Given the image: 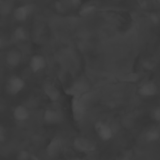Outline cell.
<instances>
[{
	"mask_svg": "<svg viewBox=\"0 0 160 160\" xmlns=\"http://www.w3.org/2000/svg\"><path fill=\"white\" fill-rule=\"evenodd\" d=\"M43 91L46 96L52 101H56L59 98V91L54 84L51 83H46L43 86Z\"/></svg>",
	"mask_w": 160,
	"mask_h": 160,
	"instance_id": "cell-11",
	"label": "cell"
},
{
	"mask_svg": "<svg viewBox=\"0 0 160 160\" xmlns=\"http://www.w3.org/2000/svg\"><path fill=\"white\" fill-rule=\"evenodd\" d=\"M63 144L62 140L58 137H54L48 143L46 148V152L50 158H56L62 152Z\"/></svg>",
	"mask_w": 160,
	"mask_h": 160,
	"instance_id": "cell-4",
	"label": "cell"
},
{
	"mask_svg": "<svg viewBox=\"0 0 160 160\" xmlns=\"http://www.w3.org/2000/svg\"><path fill=\"white\" fill-rule=\"evenodd\" d=\"M71 160H83V159H80V158H74V159H71Z\"/></svg>",
	"mask_w": 160,
	"mask_h": 160,
	"instance_id": "cell-24",
	"label": "cell"
},
{
	"mask_svg": "<svg viewBox=\"0 0 160 160\" xmlns=\"http://www.w3.org/2000/svg\"><path fill=\"white\" fill-rule=\"evenodd\" d=\"M144 139L146 142L151 143L159 141L160 139V132L158 129L151 128L146 131L144 136Z\"/></svg>",
	"mask_w": 160,
	"mask_h": 160,
	"instance_id": "cell-13",
	"label": "cell"
},
{
	"mask_svg": "<svg viewBox=\"0 0 160 160\" xmlns=\"http://www.w3.org/2000/svg\"><path fill=\"white\" fill-rule=\"evenodd\" d=\"M156 2H157L158 4H160V0H158V1H157Z\"/></svg>",
	"mask_w": 160,
	"mask_h": 160,
	"instance_id": "cell-25",
	"label": "cell"
},
{
	"mask_svg": "<svg viewBox=\"0 0 160 160\" xmlns=\"http://www.w3.org/2000/svg\"><path fill=\"white\" fill-rule=\"evenodd\" d=\"M68 5L71 7L78 8L80 6V4H81V2L78 0H71V1H68Z\"/></svg>",
	"mask_w": 160,
	"mask_h": 160,
	"instance_id": "cell-22",
	"label": "cell"
},
{
	"mask_svg": "<svg viewBox=\"0 0 160 160\" xmlns=\"http://www.w3.org/2000/svg\"><path fill=\"white\" fill-rule=\"evenodd\" d=\"M22 60V54L18 49H11L6 56V61L8 66L11 68L17 67Z\"/></svg>",
	"mask_w": 160,
	"mask_h": 160,
	"instance_id": "cell-10",
	"label": "cell"
},
{
	"mask_svg": "<svg viewBox=\"0 0 160 160\" xmlns=\"http://www.w3.org/2000/svg\"><path fill=\"white\" fill-rule=\"evenodd\" d=\"M149 18H150V20L151 21V22L155 24H158L160 21V18H159V15L155 12L151 13L149 15Z\"/></svg>",
	"mask_w": 160,
	"mask_h": 160,
	"instance_id": "cell-19",
	"label": "cell"
},
{
	"mask_svg": "<svg viewBox=\"0 0 160 160\" xmlns=\"http://www.w3.org/2000/svg\"><path fill=\"white\" fill-rule=\"evenodd\" d=\"M137 3L141 8H146L148 6V1H138Z\"/></svg>",
	"mask_w": 160,
	"mask_h": 160,
	"instance_id": "cell-23",
	"label": "cell"
},
{
	"mask_svg": "<svg viewBox=\"0 0 160 160\" xmlns=\"http://www.w3.org/2000/svg\"><path fill=\"white\" fill-rule=\"evenodd\" d=\"M142 66L144 69H145L146 70H148V71H151L154 68V67L156 66V64L152 61L146 60L142 62Z\"/></svg>",
	"mask_w": 160,
	"mask_h": 160,
	"instance_id": "cell-18",
	"label": "cell"
},
{
	"mask_svg": "<svg viewBox=\"0 0 160 160\" xmlns=\"http://www.w3.org/2000/svg\"><path fill=\"white\" fill-rule=\"evenodd\" d=\"M12 115L17 121L22 122L28 119L29 112L25 106L22 105H18L14 109Z\"/></svg>",
	"mask_w": 160,
	"mask_h": 160,
	"instance_id": "cell-12",
	"label": "cell"
},
{
	"mask_svg": "<svg viewBox=\"0 0 160 160\" xmlns=\"http://www.w3.org/2000/svg\"><path fill=\"white\" fill-rule=\"evenodd\" d=\"M72 145L76 151L83 153H91L96 149V146L93 141L81 136L75 138L72 141Z\"/></svg>",
	"mask_w": 160,
	"mask_h": 160,
	"instance_id": "cell-1",
	"label": "cell"
},
{
	"mask_svg": "<svg viewBox=\"0 0 160 160\" xmlns=\"http://www.w3.org/2000/svg\"><path fill=\"white\" fill-rule=\"evenodd\" d=\"M96 10V6L92 4H86L83 5L79 11V14L81 16H88L91 14Z\"/></svg>",
	"mask_w": 160,
	"mask_h": 160,
	"instance_id": "cell-15",
	"label": "cell"
},
{
	"mask_svg": "<svg viewBox=\"0 0 160 160\" xmlns=\"http://www.w3.org/2000/svg\"><path fill=\"white\" fill-rule=\"evenodd\" d=\"M46 64V59L40 54H35L32 56L29 61V67L31 71L34 73L44 69Z\"/></svg>",
	"mask_w": 160,
	"mask_h": 160,
	"instance_id": "cell-9",
	"label": "cell"
},
{
	"mask_svg": "<svg viewBox=\"0 0 160 160\" xmlns=\"http://www.w3.org/2000/svg\"><path fill=\"white\" fill-rule=\"evenodd\" d=\"M151 116L154 121L160 122V106H156L151 110Z\"/></svg>",
	"mask_w": 160,
	"mask_h": 160,
	"instance_id": "cell-17",
	"label": "cell"
},
{
	"mask_svg": "<svg viewBox=\"0 0 160 160\" xmlns=\"http://www.w3.org/2000/svg\"><path fill=\"white\" fill-rule=\"evenodd\" d=\"M25 86L24 81L18 76H12L9 78L6 86V90L9 95H16L21 92Z\"/></svg>",
	"mask_w": 160,
	"mask_h": 160,
	"instance_id": "cell-2",
	"label": "cell"
},
{
	"mask_svg": "<svg viewBox=\"0 0 160 160\" xmlns=\"http://www.w3.org/2000/svg\"><path fill=\"white\" fill-rule=\"evenodd\" d=\"M12 7V2L7 1H0V13L2 16L8 15L11 11Z\"/></svg>",
	"mask_w": 160,
	"mask_h": 160,
	"instance_id": "cell-16",
	"label": "cell"
},
{
	"mask_svg": "<svg viewBox=\"0 0 160 160\" xmlns=\"http://www.w3.org/2000/svg\"><path fill=\"white\" fill-rule=\"evenodd\" d=\"M95 130L98 137L103 141L110 140L113 136V130L107 123L98 121L95 124Z\"/></svg>",
	"mask_w": 160,
	"mask_h": 160,
	"instance_id": "cell-3",
	"label": "cell"
},
{
	"mask_svg": "<svg viewBox=\"0 0 160 160\" xmlns=\"http://www.w3.org/2000/svg\"><path fill=\"white\" fill-rule=\"evenodd\" d=\"M158 91L157 84L153 81H148L142 84L138 89V93L142 97L149 98L155 96Z\"/></svg>",
	"mask_w": 160,
	"mask_h": 160,
	"instance_id": "cell-5",
	"label": "cell"
},
{
	"mask_svg": "<svg viewBox=\"0 0 160 160\" xmlns=\"http://www.w3.org/2000/svg\"><path fill=\"white\" fill-rule=\"evenodd\" d=\"M29 158H30V156L29 152L26 151H22L19 153V156H18L19 160H28Z\"/></svg>",
	"mask_w": 160,
	"mask_h": 160,
	"instance_id": "cell-20",
	"label": "cell"
},
{
	"mask_svg": "<svg viewBox=\"0 0 160 160\" xmlns=\"http://www.w3.org/2000/svg\"><path fill=\"white\" fill-rule=\"evenodd\" d=\"M44 121L50 124L60 123L62 120V114L58 110L54 109H48L44 111L43 114Z\"/></svg>",
	"mask_w": 160,
	"mask_h": 160,
	"instance_id": "cell-7",
	"label": "cell"
},
{
	"mask_svg": "<svg viewBox=\"0 0 160 160\" xmlns=\"http://www.w3.org/2000/svg\"><path fill=\"white\" fill-rule=\"evenodd\" d=\"M6 131L2 126H0V141L3 142L6 140Z\"/></svg>",
	"mask_w": 160,
	"mask_h": 160,
	"instance_id": "cell-21",
	"label": "cell"
},
{
	"mask_svg": "<svg viewBox=\"0 0 160 160\" xmlns=\"http://www.w3.org/2000/svg\"><path fill=\"white\" fill-rule=\"evenodd\" d=\"M13 36L17 41H24L27 38L26 31L23 27L18 26L14 30Z\"/></svg>",
	"mask_w": 160,
	"mask_h": 160,
	"instance_id": "cell-14",
	"label": "cell"
},
{
	"mask_svg": "<svg viewBox=\"0 0 160 160\" xmlns=\"http://www.w3.org/2000/svg\"><path fill=\"white\" fill-rule=\"evenodd\" d=\"M32 10V5L31 4H23L18 6L14 11V18L19 22L25 21Z\"/></svg>",
	"mask_w": 160,
	"mask_h": 160,
	"instance_id": "cell-8",
	"label": "cell"
},
{
	"mask_svg": "<svg viewBox=\"0 0 160 160\" xmlns=\"http://www.w3.org/2000/svg\"><path fill=\"white\" fill-rule=\"evenodd\" d=\"M71 109L74 120L80 121L84 116L86 108L83 102L78 98H74L71 102Z\"/></svg>",
	"mask_w": 160,
	"mask_h": 160,
	"instance_id": "cell-6",
	"label": "cell"
}]
</instances>
